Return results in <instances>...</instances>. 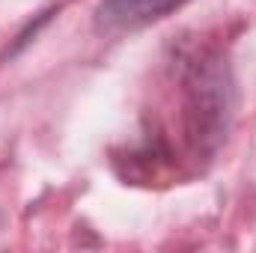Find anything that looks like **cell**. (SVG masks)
<instances>
[{"label":"cell","mask_w":256,"mask_h":253,"mask_svg":"<svg viewBox=\"0 0 256 253\" xmlns=\"http://www.w3.org/2000/svg\"><path fill=\"white\" fill-rule=\"evenodd\" d=\"M182 0H102L98 24L104 30H134L149 21L164 18Z\"/></svg>","instance_id":"1"}]
</instances>
